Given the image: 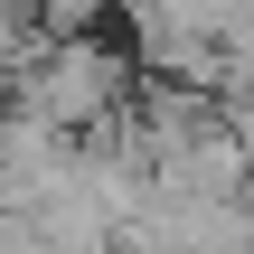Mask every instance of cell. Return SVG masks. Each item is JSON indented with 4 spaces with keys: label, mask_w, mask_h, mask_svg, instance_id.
<instances>
[{
    "label": "cell",
    "mask_w": 254,
    "mask_h": 254,
    "mask_svg": "<svg viewBox=\"0 0 254 254\" xmlns=\"http://www.w3.org/2000/svg\"><path fill=\"white\" fill-rule=\"evenodd\" d=\"M132 94H141V57L104 47L94 28L38 38V57L9 75V104L38 113V123H57V132H104L113 113H132Z\"/></svg>",
    "instance_id": "obj_1"
},
{
    "label": "cell",
    "mask_w": 254,
    "mask_h": 254,
    "mask_svg": "<svg viewBox=\"0 0 254 254\" xmlns=\"http://www.w3.org/2000/svg\"><path fill=\"white\" fill-rule=\"evenodd\" d=\"M0 254H47V226H38V207H0Z\"/></svg>",
    "instance_id": "obj_2"
},
{
    "label": "cell",
    "mask_w": 254,
    "mask_h": 254,
    "mask_svg": "<svg viewBox=\"0 0 254 254\" xmlns=\"http://www.w3.org/2000/svg\"><path fill=\"white\" fill-rule=\"evenodd\" d=\"M226 123H236V141L254 151V75H245V85H226Z\"/></svg>",
    "instance_id": "obj_3"
},
{
    "label": "cell",
    "mask_w": 254,
    "mask_h": 254,
    "mask_svg": "<svg viewBox=\"0 0 254 254\" xmlns=\"http://www.w3.org/2000/svg\"><path fill=\"white\" fill-rule=\"evenodd\" d=\"M236 198H245V217H254V170H245V189H236Z\"/></svg>",
    "instance_id": "obj_4"
}]
</instances>
